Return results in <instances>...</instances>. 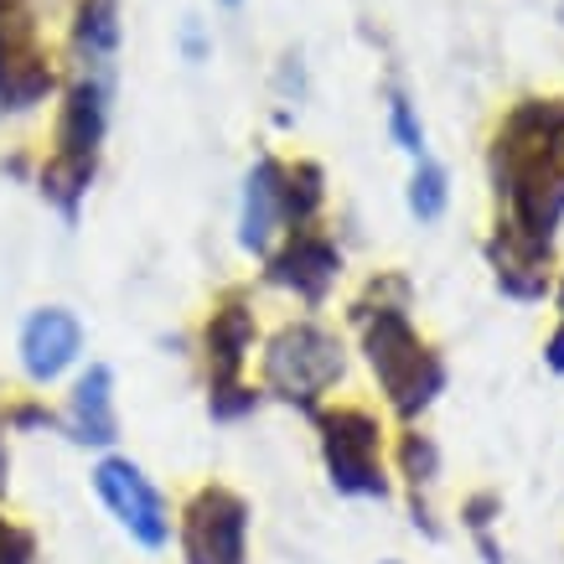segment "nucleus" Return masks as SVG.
<instances>
[{"mask_svg":"<svg viewBox=\"0 0 564 564\" xmlns=\"http://www.w3.org/2000/svg\"><path fill=\"white\" fill-rule=\"evenodd\" d=\"M6 414H0V497H6V487H11V451H6Z\"/></svg>","mask_w":564,"mask_h":564,"instance_id":"nucleus-22","label":"nucleus"},{"mask_svg":"<svg viewBox=\"0 0 564 564\" xmlns=\"http://www.w3.org/2000/svg\"><path fill=\"white\" fill-rule=\"evenodd\" d=\"M57 430H63L73 445H88V451H104V456L120 445L115 368H109V362H88V368H78L68 399H63V410H57Z\"/></svg>","mask_w":564,"mask_h":564,"instance_id":"nucleus-13","label":"nucleus"},{"mask_svg":"<svg viewBox=\"0 0 564 564\" xmlns=\"http://www.w3.org/2000/svg\"><path fill=\"white\" fill-rule=\"evenodd\" d=\"M249 533H254L249 497L234 492L228 481L192 487L176 508L182 564H249Z\"/></svg>","mask_w":564,"mask_h":564,"instance_id":"nucleus-6","label":"nucleus"},{"mask_svg":"<svg viewBox=\"0 0 564 564\" xmlns=\"http://www.w3.org/2000/svg\"><path fill=\"white\" fill-rule=\"evenodd\" d=\"M404 207H410L414 223H441L445 207H451V176L435 155H420L410 172V187H404Z\"/></svg>","mask_w":564,"mask_h":564,"instance_id":"nucleus-17","label":"nucleus"},{"mask_svg":"<svg viewBox=\"0 0 564 564\" xmlns=\"http://www.w3.org/2000/svg\"><path fill=\"white\" fill-rule=\"evenodd\" d=\"M259 393L316 414L347 378V343L322 316H291L259 343Z\"/></svg>","mask_w":564,"mask_h":564,"instance_id":"nucleus-4","label":"nucleus"},{"mask_svg":"<svg viewBox=\"0 0 564 564\" xmlns=\"http://www.w3.org/2000/svg\"><path fill=\"white\" fill-rule=\"evenodd\" d=\"M52 94H63L57 63L36 32L26 0H0V109L26 115L36 104H47Z\"/></svg>","mask_w":564,"mask_h":564,"instance_id":"nucleus-8","label":"nucleus"},{"mask_svg":"<svg viewBox=\"0 0 564 564\" xmlns=\"http://www.w3.org/2000/svg\"><path fill=\"white\" fill-rule=\"evenodd\" d=\"M311 420H316L326 481L343 497H358V502H389L393 466H389V425H383V414L373 404H358V399H332Z\"/></svg>","mask_w":564,"mask_h":564,"instance_id":"nucleus-5","label":"nucleus"},{"mask_svg":"<svg viewBox=\"0 0 564 564\" xmlns=\"http://www.w3.org/2000/svg\"><path fill=\"white\" fill-rule=\"evenodd\" d=\"M291 234L285 223V155H254L239 192V249L249 259H270L280 239Z\"/></svg>","mask_w":564,"mask_h":564,"instance_id":"nucleus-12","label":"nucleus"},{"mask_svg":"<svg viewBox=\"0 0 564 564\" xmlns=\"http://www.w3.org/2000/svg\"><path fill=\"white\" fill-rule=\"evenodd\" d=\"M68 42H73V73L115 78V57H120V42H124L120 0H78Z\"/></svg>","mask_w":564,"mask_h":564,"instance_id":"nucleus-14","label":"nucleus"},{"mask_svg":"<svg viewBox=\"0 0 564 564\" xmlns=\"http://www.w3.org/2000/svg\"><path fill=\"white\" fill-rule=\"evenodd\" d=\"M352 326H358L362 362L373 373L383 404L393 420L420 425V414L441 399L445 389V362L425 332L414 326L410 306H383V301H352Z\"/></svg>","mask_w":564,"mask_h":564,"instance_id":"nucleus-2","label":"nucleus"},{"mask_svg":"<svg viewBox=\"0 0 564 564\" xmlns=\"http://www.w3.org/2000/svg\"><path fill=\"white\" fill-rule=\"evenodd\" d=\"M176 42H182V57H187L192 68H197V63H207V52H213V42H207V32H203V21H197V17L182 21V36H176Z\"/></svg>","mask_w":564,"mask_h":564,"instance_id":"nucleus-20","label":"nucleus"},{"mask_svg":"<svg viewBox=\"0 0 564 564\" xmlns=\"http://www.w3.org/2000/svg\"><path fill=\"white\" fill-rule=\"evenodd\" d=\"M109 99H115V78L99 73H73L63 94H57V115H52V145L36 172V192L47 197L63 218L78 213L88 197L94 176H99V155L109 140Z\"/></svg>","mask_w":564,"mask_h":564,"instance_id":"nucleus-3","label":"nucleus"},{"mask_svg":"<svg viewBox=\"0 0 564 564\" xmlns=\"http://www.w3.org/2000/svg\"><path fill=\"white\" fill-rule=\"evenodd\" d=\"M492 182L508 228L549 243L564 213V99H523L492 135Z\"/></svg>","mask_w":564,"mask_h":564,"instance_id":"nucleus-1","label":"nucleus"},{"mask_svg":"<svg viewBox=\"0 0 564 564\" xmlns=\"http://www.w3.org/2000/svg\"><path fill=\"white\" fill-rule=\"evenodd\" d=\"M84 322L68 306H36L17 332V362L32 389H52L84 362Z\"/></svg>","mask_w":564,"mask_h":564,"instance_id":"nucleus-11","label":"nucleus"},{"mask_svg":"<svg viewBox=\"0 0 564 564\" xmlns=\"http://www.w3.org/2000/svg\"><path fill=\"white\" fill-rule=\"evenodd\" d=\"M264 280L274 291L295 295L306 311H316L326 295L337 291V280H343V249H337V239L326 234L322 223L316 228H295L264 259Z\"/></svg>","mask_w":564,"mask_h":564,"instance_id":"nucleus-10","label":"nucleus"},{"mask_svg":"<svg viewBox=\"0 0 564 564\" xmlns=\"http://www.w3.org/2000/svg\"><path fill=\"white\" fill-rule=\"evenodd\" d=\"M389 466H393V477H404V487H410L414 529L425 523V529L435 533V523H430V492H435V481H441V451H435V441H430L425 430L404 425L399 441H393Z\"/></svg>","mask_w":564,"mask_h":564,"instance_id":"nucleus-15","label":"nucleus"},{"mask_svg":"<svg viewBox=\"0 0 564 564\" xmlns=\"http://www.w3.org/2000/svg\"><path fill=\"white\" fill-rule=\"evenodd\" d=\"M88 481H94V497L104 502V513L130 533V544H140L145 554L172 549L176 513H172V502H166V492L151 481L145 466L130 462V456H120V451H109V456L94 462Z\"/></svg>","mask_w":564,"mask_h":564,"instance_id":"nucleus-7","label":"nucleus"},{"mask_svg":"<svg viewBox=\"0 0 564 564\" xmlns=\"http://www.w3.org/2000/svg\"><path fill=\"white\" fill-rule=\"evenodd\" d=\"M223 6H243V0H223Z\"/></svg>","mask_w":564,"mask_h":564,"instance_id":"nucleus-23","label":"nucleus"},{"mask_svg":"<svg viewBox=\"0 0 564 564\" xmlns=\"http://www.w3.org/2000/svg\"><path fill=\"white\" fill-rule=\"evenodd\" d=\"M0 564H36V539L6 513H0Z\"/></svg>","mask_w":564,"mask_h":564,"instance_id":"nucleus-19","label":"nucleus"},{"mask_svg":"<svg viewBox=\"0 0 564 564\" xmlns=\"http://www.w3.org/2000/svg\"><path fill=\"white\" fill-rule=\"evenodd\" d=\"M544 362L554 368V373H564V322L554 326V337L544 343Z\"/></svg>","mask_w":564,"mask_h":564,"instance_id":"nucleus-21","label":"nucleus"},{"mask_svg":"<svg viewBox=\"0 0 564 564\" xmlns=\"http://www.w3.org/2000/svg\"><path fill=\"white\" fill-rule=\"evenodd\" d=\"M383 120H389V140H393V145H399L404 155H410V161L430 155V140H425V124H420V109H414V99H410V94H404L399 84L389 88Z\"/></svg>","mask_w":564,"mask_h":564,"instance_id":"nucleus-18","label":"nucleus"},{"mask_svg":"<svg viewBox=\"0 0 564 564\" xmlns=\"http://www.w3.org/2000/svg\"><path fill=\"white\" fill-rule=\"evenodd\" d=\"M326 218V172L306 155L285 161V223L295 228H316Z\"/></svg>","mask_w":564,"mask_h":564,"instance_id":"nucleus-16","label":"nucleus"},{"mask_svg":"<svg viewBox=\"0 0 564 564\" xmlns=\"http://www.w3.org/2000/svg\"><path fill=\"white\" fill-rule=\"evenodd\" d=\"M197 352H203L207 399H213V393L249 389V368H254V358H259V316H254V306L243 301V291H228L218 306L203 316Z\"/></svg>","mask_w":564,"mask_h":564,"instance_id":"nucleus-9","label":"nucleus"}]
</instances>
